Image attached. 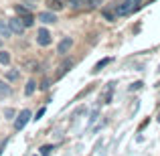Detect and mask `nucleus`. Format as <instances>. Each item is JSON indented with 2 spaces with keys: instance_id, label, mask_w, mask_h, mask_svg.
I'll use <instances>...</instances> for the list:
<instances>
[{
  "instance_id": "obj_1",
  "label": "nucleus",
  "mask_w": 160,
  "mask_h": 156,
  "mask_svg": "<svg viewBox=\"0 0 160 156\" xmlns=\"http://www.w3.org/2000/svg\"><path fill=\"white\" fill-rule=\"evenodd\" d=\"M138 6H140V0H124V2H118V14L126 16L130 12H134Z\"/></svg>"
},
{
  "instance_id": "obj_2",
  "label": "nucleus",
  "mask_w": 160,
  "mask_h": 156,
  "mask_svg": "<svg viewBox=\"0 0 160 156\" xmlns=\"http://www.w3.org/2000/svg\"><path fill=\"white\" fill-rule=\"evenodd\" d=\"M16 14H18V18L22 20L24 27H32V24H35V16L28 12V8H24V6H16Z\"/></svg>"
},
{
  "instance_id": "obj_3",
  "label": "nucleus",
  "mask_w": 160,
  "mask_h": 156,
  "mask_svg": "<svg viewBox=\"0 0 160 156\" xmlns=\"http://www.w3.org/2000/svg\"><path fill=\"white\" fill-rule=\"evenodd\" d=\"M31 118H32V116H31V112H28V109H22V112H20L18 116L14 118V130H16V132H18V130H22L24 126H27V122L31 120Z\"/></svg>"
},
{
  "instance_id": "obj_4",
  "label": "nucleus",
  "mask_w": 160,
  "mask_h": 156,
  "mask_svg": "<svg viewBox=\"0 0 160 156\" xmlns=\"http://www.w3.org/2000/svg\"><path fill=\"white\" fill-rule=\"evenodd\" d=\"M37 43L43 45V47H47V45H51V33L47 31V28H39V33H37Z\"/></svg>"
},
{
  "instance_id": "obj_5",
  "label": "nucleus",
  "mask_w": 160,
  "mask_h": 156,
  "mask_svg": "<svg viewBox=\"0 0 160 156\" xmlns=\"http://www.w3.org/2000/svg\"><path fill=\"white\" fill-rule=\"evenodd\" d=\"M71 47H73V39H71V37H63L61 43H59V47H57V53L59 55H65V53H69Z\"/></svg>"
},
{
  "instance_id": "obj_6",
  "label": "nucleus",
  "mask_w": 160,
  "mask_h": 156,
  "mask_svg": "<svg viewBox=\"0 0 160 156\" xmlns=\"http://www.w3.org/2000/svg\"><path fill=\"white\" fill-rule=\"evenodd\" d=\"M8 27H10V31L16 33V35H20V33L24 31V24H22V20H20L18 16H14V18L8 20Z\"/></svg>"
},
{
  "instance_id": "obj_7",
  "label": "nucleus",
  "mask_w": 160,
  "mask_h": 156,
  "mask_svg": "<svg viewBox=\"0 0 160 156\" xmlns=\"http://www.w3.org/2000/svg\"><path fill=\"white\" fill-rule=\"evenodd\" d=\"M39 20L43 24H53V23H57V16H55V12L47 10V12H41L39 14Z\"/></svg>"
},
{
  "instance_id": "obj_8",
  "label": "nucleus",
  "mask_w": 160,
  "mask_h": 156,
  "mask_svg": "<svg viewBox=\"0 0 160 156\" xmlns=\"http://www.w3.org/2000/svg\"><path fill=\"white\" fill-rule=\"evenodd\" d=\"M103 16H106L108 20H116V16H118V2L112 4V6H108V8H103Z\"/></svg>"
},
{
  "instance_id": "obj_9",
  "label": "nucleus",
  "mask_w": 160,
  "mask_h": 156,
  "mask_svg": "<svg viewBox=\"0 0 160 156\" xmlns=\"http://www.w3.org/2000/svg\"><path fill=\"white\" fill-rule=\"evenodd\" d=\"M73 65H75V61H73V59H67V61L63 63L61 67H59V71H57V77H63L65 73H69V69H71Z\"/></svg>"
},
{
  "instance_id": "obj_10",
  "label": "nucleus",
  "mask_w": 160,
  "mask_h": 156,
  "mask_svg": "<svg viewBox=\"0 0 160 156\" xmlns=\"http://www.w3.org/2000/svg\"><path fill=\"white\" fill-rule=\"evenodd\" d=\"M10 35H12V31H10V27H8V23L0 18V37L6 39V37H10Z\"/></svg>"
},
{
  "instance_id": "obj_11",
  "label": "nucleus",
  "mask_w": 160,
  "mask_h": 156,
  "mask_svg": "<svg viewBox=\"0 0 160 156\" xmlns=\"http://www.w3.org/2000/svg\"><path fill=\"white\" fill-rule=\"evenodd\" d=\"M112 61H113L112 57H106V59H102V61H98V63H95V67H93V73H99V71H102L106 65H109Z\"/></svg>"
},
{
  "instance_id": "obj_12",
  "label": "nucleus",
  "mask_w": 160,
  "mask_h": 156,
  "mask_svg": "<svg viewBox=\"0 0 160 156\" xmlns=\"http://www.w3.org/2000/svg\"><path fill=\"white\" fill-rule=\"evenodd\" d=\"M47 6L49 10H61L65 4H63V0H47Z\"/></svg>"
},
{
  "instance_id": "obj_13",
  "label": "nucleus",
  "mask_w": 160,
  "mask_h": 156,
  "mask_svg": "<svg viewBox=\"0 0 160 156\" xmlns=\"http://www.w3.org/2000/svg\"><path fill=\"white\" fill-rule=\"evenodd\" d=\"M35 89H37V83L35 81H28L27 87H24V95H32V93H35Z\"/></svg>"
},
{
  "instance_id": "obj_14",
  "label": "nucleus",
  "mask_w": 160,
  "mask_h": 156,
  "mask_svg": "<svg viewBox=\"0 0 160 156\" xmlns=\"http://www.w3.org/2000/svg\"><path fill=\"white\" fill-rule=\"evenodd\" d=\"M8 63H10V53L0 51V65H8Z\"/></svg>"
},
{
  "instance_id": "obj_15",
  "label": "nucleus",
  "mask_w": 160,
  "mask_h": 156,
  "mask_svg": "<svg viewBox=\"0 0 160 156\" xmlns=\"http://www.w3.org/2000/svg\"><path fill=\"white\" fill-rule=\"evenodd\" d=\"M41 156H51V152H53V146L51 144H47V146H41Z\"/></svg>"
},
{
  "instance_id": "obj_16",
  "label": "nucleus",
  "mask_w": 160,
  "mask_h": 156,
  "mask_svg": "<svg viewBox=\"0 0 160 156\" xmlns=\"http://www.w3.org/2000/svg\"><path fill=\"white\" fill-rule=\"evenodd\" d=\"M18 77H20L18 71H8V73H6V79H8V81H16Z\"/></svg>"
},
{
  "instance_id": "obj_17",
  "label": "nucleus",
  "mask_w": 160,
  "mask_h": 156,
  "mask_svg": "<svg viewBox=\"0 0 160 156\" xmlns=\"http://www.w3.org/2000/svg\"><path fill=\"white\" fill-rule=\"evenodd\" d=\"M87 2H89V0H69V4L73 8H81L83 4H87Z\"/></svg>"
},
{
  "instance_id": "obj_18",
  "label": "nucleus",
  "mask_w": 160,
  "mask_h": 156,
  "mask_svg": "<svg viewBox=\"0 0 160 156\" xmlns=\"http://www.w3.org/2000/svg\"><path fill=\"white\" fill-rule=\"evenodd\" d=\"M10 93V85H6L4 81H0V95H8Z\"/></svg>"
},
{
  "instance_id": "obj_19",
  "label": "nucleus",
  "mask_w": 160,
  "mask_h": 156,
  "mask_svg": "<svg viewBox=\"0 0 160 156\" xmlns=\"http://www.w3.org/2000/svg\"><path fill=\"white\" fill-rule=\"evenodd\" d=\"M142 85H144V83H142V81H134L132 85L128 87V91H138V89H142Z\"/></svg>"
},
{
  "instance_id": "obj_20",
  "label": "nucleus",
  "mask_w": 160,
  "mask_h": 156,
  "mask_svg": "<svg viewBox=\"0 0 160 156\" xmlns=\"http://www.w3.org/2000/svg\"><path fill=\"white\" fill-rule=\"evenodd\" d=\"M4 116H6L8 120H12V118L16 116V112H14V109H10V108H6V109H4Z\"/></svg>"
},
{
  "instance_id": "obj_21",
  "label": "nucleus",
  "mask_w": 160,
  "mask_h": 156,
  "mask_svg": "<svg viewBox=\"0 0 160 156\" xmlns=\"http://www.w3.org/2000/svg\"><path fill=\"white\" fill-rule=\"evenodd\" d=\"M49 85H51V81H49V79H45V81H43V83H41V85H39V87H41V89H43V91H45V89H49Z\"/></svg>"
},
{
  "instance_id": "obj_22",
  "label": "nucleus",
  "mask_w": 160,
  "mask_h": 156,
  "mask_svg": "<svg viewBox=\"0 0 160 156\" xmlns=\"http://www.w3.org/2000/svg\"><path fill=\"white\" fill-rule=\"evenodd\" d=\"M43 116H45V108H41L39 112H37V116L32 118V120H41V118H43Z\"/></svg>"
},
{
  "instance_id": "obj_23",
  "label": "nucleus",
  "mask_w": 160,
  "mask_h": 156,
  "mask_svg": "<svg viewBox=\"0 0 160 156\" xmlns=\"http://www.w3.org/2000/svg\"><path fill=\"white\" fill-rule=\"evenodd\" d=\"M0 47H2V39H0Z\"/></svg>"
},
{
  "instance_id": "obj_24",
  "label": "nucleus",
  "mask_w": 160,
  "mask_h": 156,
  "mask_svg": "<svg viewBox=\"0 0 160 156\" xmlns=\"http://www.w3.org/2000/svg\"><path fill=\"white\" fill-rule=\"evenodd\" d=\"M158 122H160V113H158Z\"/></svg>"
},
{
  "instance_id": "obj_25",
  "label": "nucleus",
  "mask_w": 160,
  "mask_h": 156,
  "mask_svg": "<svg viewBox=\"0 0 160 156\" xmlns=\"http://www.w3.org/2000/svg\"><path fill=\"white\" fill-rule=\"evenodd\" d=\"M0 154H2V150H0Z\"/></svg>"
},
{
  "instance_id": "obj_26",
  "label": "nucleus",
  "mask_w": 160,
  "mask_h": 156,
  "mask_svg": "<svg viewBox=\"0 0 160 156\" xmlns=\"http://www.w3.org/2000/svg\"><path fill=\"white\" fill-rule=\"evenodd\" d=\"M158 71H160V69H158Z\"/></svg>"
}]
</instances>
